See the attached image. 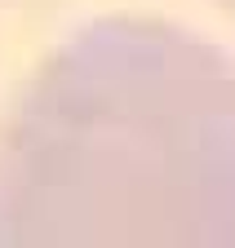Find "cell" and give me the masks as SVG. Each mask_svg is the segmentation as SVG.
Wrapping results in <instances>:
<instances>
[{
    "instance_id": "obj_1",
    "label": "cell",
    "mask_w": 235,
    "mask_h": 248,
    "mask_svg": "<svg viewBox=\"0 0 235 248\" xmlns=\"http://www.w3.org/2000/svg\"><path fill=\"white\" fill-rule=\"evenodd\" d=\"M0 248H235V58L142 14L71 31L0 124Z\"/></svg>"
},
{
    "instance_id": "obj_2",
    "label": "cell",
    "mask_w": 235,
    "mask_h": 248,
    "mask_svg": "<svg viewBox=\"0 0 235 248\" xmlns=\"http://www.w3.org/2000/svg\"><path fill=\"white\" fill-rule=\"evenodd\" d=\"M195 5H204V9H213L231 31H235V0H195Z\"/></svg>"
}]
</instances>
